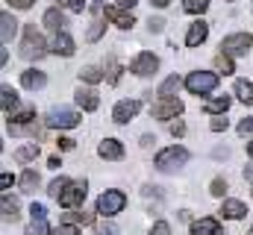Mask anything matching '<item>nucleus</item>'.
Masks as SVG:
<instances>
[{
	"label": "nucleus",
	"instance_id": "1",
	"mask_svg": "<svg viewBox=\"0 0 253 235\" xmlns=\"http://www.w3.org/2000/svg\"><path fill=\"white\" fill-rule=\"evenodd\" d=\"M47 53H50V41H44L42 33L33 24H27L24 27V41H21V56L27 59V62H39V59L47 56Z\"/></svg>",
	"mask_w": 253,
	"mask_h": 235
},
{
	"label": "nucleus",
	"instance_id": "2",
	"mask_svg": "<svg viewBox=\"0 0 253 235\" xmlns=\"http://www.w3.org/2000/svg\"><path fill=\"white\" fill-rule=\"evenodd\" d=\"M189 159H191V153L186 150V147L171 144V147H165V150H159V153H156L153 165H156L159 171H177V168H183Z\"/></svg>",
	"mask_w": 253,
	"mask_h": 235
},
{
	"label": "nucleus",
	"instance_id": "3",
	"mask_svg": "<svg viewBox=\"0 0 253 235\" xmlns=\"http://www.w3.org/2000/svg\"><path fill=\"white\" fill-rule=\"evenodd\" d=\"M126 206V194L124 191H115V188H109V191H103L100 197H97V215L100 218H115L118 212H124Z\"/></svg>",
	"mask_w": 253,
	"mask_h": 235
},
{
	"label": "nucleus",
	"instance_id": "4",
	"mask_svg": "<svg viewBox=\"0 0 253 235\" xmlns=\"http://www.w3.org/2000/svg\"><path fill=\"white\" fill-rule=\"evenodd\" d=\"M186 88H189L191 94H212L215 88H218V74H212V71H191L189 77H186Z\"/></svg>",
	"mask_w": 253,
	"mask_h": 235
},
{
	"label": "nucleus",
	"instance_id": "5",
	"mask_svg": "<svg viewBox=\"0 0 253 235\" xmlns=\"http://www.w3.org/2000/svg\"><path fill=\"white\" fill-rule=\"evenodd\" d=\"M253 47V36L251 33H230L224 41H221V53L227 56H248V50Z\"/></svg>",
	"mask_w": 253,
	"mask_h": 235
},
{
	"label": "nucleus",
	"instance_id": "6",
	"mask_svg": "<svg viewBox=\"0 0 253 235\" xmlns=\"http://www.w3.org/2000/svg\"><path fill=\"white\" fill-rule=\"evenodd\" d=\"M150 115L159 118V120H174V118L183 115V100H177V97H159L150 106Z\"/></svg>",
	"mask_w": 253,
	"mask_h": 235
},
{
	"label": "nucleus",
	"instance_id": "7",
	"mask_svg": "<svg viewBox=\"0 0 253 235\" xmlns=\"http://www.w3.org/2000/svg\"><path fill=\"white\" fill-rule=\"evenodd\" d=\"M44 123L50 126V129H74L77 123H80V115L74 112V109H50L47 118H44Z\"/></svg>",
	"mask_w": 253,
	"mask_h": 235
},
{
	"label": "nucleus",
	"instance_id": "8",
	"mask_svg": "<svg viewBox=\"0 0 253 235\" xmlns=\"http://www.w3.org/2000/svg\"><path fill=\"white\" fill-rule=\"evenodd\" d=\"M85 194H88V182H85V179L71 182V185L65 188V194L59 197V206H62V209H77V206H83Z\"/></svg>",
	"mask_w": 253,
	"mask_h": 235
},
{
	"label": "nucleus",
	"instance_id": "9",
	"mask_svg": "<svg viewBox=\"0 0 253 235\" xmlns=\"http://www.w3.org/2000/svg\"><path fill=\"white\" fill-rule=\"evenodd\" d=\"M129 71L135 74V77H153L156 71H159V56H153V53H138V56L129 62Z\"/></svg>",
	"mask_w": 253,
	"mask_h": 235
},
{
	"label": "nucleus",
	"instance_id": "10",
	"mask_svg": "<svg viewBox=\"0 0 253 235\" xmlns=\"http://www.w3.org/2000/svg\"><path fill=\"white\" fill-rule=\"evenodd\" d=\"M74 103H77L83 112H94V109L100 106V97H97V91H94L91 85H80L77 94H74Z\"/></svg>",
	"mask_w": 253,
	"mask_h": 235
},
{
	"label": "nucleus",
	"instance_id": "11",
	"mask_svg": "<svg viewBox=\"0 0 253 235\" xmlns=\"http://www.w3.org/2000/svg\"><path fill=\"white\" fill-rule=\"evenodd\" d=\"M138 109H141L138 100H121V103H115V109H112V120H115V123H129L132 118L138 115Z\"/></svg>",
	"mask_w": 253,
	"mask_h": 235
},
{
	"label": "nucleus",
	"instance_id": "12",
	"mask_svg": "<svg viewBox=\"0 0 253 235\" xmlns=\"http://www.w3.org/2000/svg\"><path fill=\"white\" fill-rule=\"evenodd\" d=\"M74 50H77V44H74V39L68 36V30L56 33V36L50 39V53H56V56H74Z\"/></svg>",
	"mask_w": 253,
	"mask_h": 235
},
{
	"label": "nucleus",
	"instance_id": "13",
	"mask_svg": "<svg viewBox=\"0 0 253 235\" xmlns=\"http://www.w3.org/2000/svg\"><path fill=\"white\" fill-rule=\"evenodd\" d=\"M103 12H106V21H112L118 30H132V24H135L132 12H126V9H118V6H106Z\"/></svg>",
	"mask_w": 253,
	"mask_h": 235
},
{
	"label": "nucleus",
	"instance_id": "14",
	"mask_svg": "<svg viewBox=\"0 0 253 235\" xmlns=\"http://www.w3.org/2000/svg\"><path fill=\"white\" fill-rule=\"evenodd\" d=\"M97 156L100 159H109V162H118V159H124V144L118 138H106V141H100Z\"/></svg>",
	"mask_w": 253,
	"mask_h": 235
},
{
	"label": "nucleus",
	"instance_id": "15",
	"mask_svg": "<svg viewBox=\"0 0 253 235\" xmlns=\"http://www.w3.org/2000/svg\"><path fill=\"white\" fill-rule=\"evenodd\" d=\"M42 21H44V27H47V30H50L53 36H56V33H62V30H68L65 12L59 9V6H50V9L44 12V18H42Z\"/></svg>",
	"mask_w": 253,
	"mask_h": 235
},
{
	"label": "nucleus",
	"instance_id": "16",
	"mask_svg": "<svg viewBox=\"0 0 253 235\" xmlns=\"http://www.w3.org/2000/svg\"><path fill=\"white\" fill-rule=\"evenodd\" d=\"M206 36H209V24L197 18V21H194V24L189 27V36H186V44H189V47H200V44L206 41Z\"/></svg>",
	"mask_w": 253,
	"mask_h": 235
},
{
	"label": "nucleus",
	"instance_id": "17",
	"mask_svg": "<svg viewBox=\"0 0 253 235\" xmlns=\"http://www.w3.org/2000/svg\"><path fill=\"white\" fill-rule=\"evenodd\" d=\"M15 36H18V21L12 18V12H3L0 15V41L3 44H12Z\"/></svg>",
	"mask_w": 253,
	"mask_h": 235
},
{
	"label": "nucleus",
	"instance_id": "18",
	"mask_svg": "<svg viewBox=\"0 0 253 235\" xmlns=\"http://www.w3.org/2000/svg\"><path fill=\"white\" fill-rule=\"evenodd\" d=\"M21 85H24V88H30V91H39V88H44V85H47V77H44V71L30 68V71H24V74H21Z\"/></svg>",
	"mask_w": 253,
	"mask_h": 235
},
{
	"label": "nucleus",
	"instance_id": "19",
	"mask_svg": "<svg viewBox=\"0 0 253 235\" xmlns=\"http://www.w3.org/2000/svg\"><path fill=\"white\" fill-rule=\"evenodd\" d=\"M248 215V206L242 203V200H224L221 203V218H227V221H242Z\"/></svg>",
	"mask_w": 253,
	"mask_h": 235
},
{
	"label": "nucleus",
	"instance_id": "20",
	"mask_svg": "<svg viewBox=\"0 0 253 235\" xmlns=\"http://www.w3.org/2000/svg\"><path fill=\"white\" fill-rule=\"evenodd\" d=\"M191 235H221V224L218 218H200L191 224Z\"/></svg>",
	"mask_w": 253,
	"mask_h": 235
},
{
	"label": "nucleus",
	"instance_id": "21",
	"mask_svg": "<svg viewBox=\"0 0 253 235\" xmlns=\"http://www.w3.org/2000/svg\"><path fill=\"white\" fill-rule=\"evenodd\" d=\"M18 185H21V191H24V194H36V188L42 185V176H39V171L27 168L24 174L18 176Z\"/></svg>",
	"mask_w": 253,
	"mask_h": 235
},
{
	"label": "nucleus",
	"instance_id": "22",
	"mask_svg": "<svg viewBox=\"0 0 253 235\" xmlns=\"http://www.w3.org/2000/svg\"><path fill=\"white\" fill-rule=\"evenodd\" d=\"M0 100H3V115L12 118L15 109H18V91H15L12 85H3V88H0Z\"/></svg>",
	"mask_w": 253,
	"mask_h": 235
},
{
	"label": "nucleus",
	"instance_id": "23",
	"mask_svg": "<svg viewBox=\"0 0 253 235\" xmlns=\"http://www.w3.org/2000/svg\"><path fill=\"white\" fill-rule=\"evenodd\" d=\"M62 224H83V227H88V224H94V215L91 212H83V209H68L62 215Z\"/></svg>",
	"mask_w": 253,
	"mask_h": 235
},
{
	"label": "nucleus",
	"instance_id": "24",
	"mask_svg": "<svg viewBox=\"0 0 253 235\" xmlns=\"http://www.w3.org/2000/svg\"><path fill=\"white\" fill-rule=\"evenodd\" d=\"M180 85H186V79H180L177 74H171L168 79H162V85H159L156 94H159V97H174V94L180 91Z\"/></svg>",
	"mask_w": 253,
	"mask_h": 235
},
{
	"label": "nucleus",
	"instance_id": "25",
	"mask_svg": "<svg viewBox=\"0 0 253 235\" xmlns=\"http://www.w3.org/2000/svg\"><path fill=\"white\" fill-rule=\"evenodd\" d=\"M230 103H233V100H230L227 94H224V97H212V100L203 103V112H209V115H224V112L230 109Z\"/></svg>",
	"mask_w": 253,
	"mask_h": 235
},
{
	"label": "nucleus",
	"instance_id": "26",
	"mask_svg": "<svg viewBox=\"0 0 253 235\" xmlns=\"http://www.w3.org/2000/svg\"><path fill=\"white\" fill-rule=\"evenodd\" d=\"M39 153H42V150H39L36 141H33V144H24V147L15 150V162H21V165H24V162H33V159H39Z\"/></svg>",
	"mask_w": 253,
	"mask_h": 235
},
{
	"label": "nucleus",
	"instance_id": "27",
	"mask_svg": "<svg viewBox=\"0 0 253 235\" xmlns=\"http://www.w3.org/2000/svg\"><path fill=\"white\" fill-rule=\"evenodd\" d=\"M236 97H239L242 103L253 106V82L251 79H236Z\"/></svg>",
	"mask_w": 253,
	"mask_h": 235
},
{
	"label": "nucleus",
	"instance_id": "28",
	"mask_svg": "<svg viewBox=\"0 0 253 235\" xmlns=\"http://www.w3.org/2000/svg\"><path fill=\"white\" fill-rule=\"evenodd\" d=\"M0 206H3V221H15V218H18V200L9 197L6 191H3V197H0Z\"/></svg>",
	"mask_w": 253,
	"mask_h": 235
},
{
	"label": "nucleus",
	"instance_id": "29",
	"mask_svg": "<svg viewBox=\"0 0 253 235\" xmlns=\"http://www.w3.org/2000/svg\"><path fill=\"white\" fill-rule=\"evenodd\" d=\"M80 79H83V82H88V85H94V82H100V79H106V74H103L100 68H94V65H88V68H83V71H80Z\"/></svg>",
	"mask_w": 253,
	"mask_h": 235
},
{
	"label": "nucleus",
	"instance_id": "30",
	"mask_svg": "<svg viewBox=\"0 0 253 235\" xmlns=\"http://www.w3.org/2000/svg\"><path fill=\"white\" fill-rule=\"evenodd\" d=\"M9 129H12V135H30V138L39 135V123L36 120L33 123H9Z\"/></svg>",
	"mask_w": 253,
	"mask_h": 235
},
{
	"label": "nucleus",
	"instance_id": "31",
	"mask_svg": "<svg viewBox=\"0 0 253 235\" xmlns=\"http://www.w3.org/2000/svg\"><path fill=\"white\" fill-rule=\"evenodd\" d=\"M68 185H71V179H68V176H56V179L47 185V194H50L53 200H59V197L65 194V188H68Z\"/></svg>",
	"mask_w": 253,
	"mask_h": 235
},
{
	"label": "nucleus",
	"instance_id": "32",
	"mask_svg": "<svg viewBox=\"0 0 253 235\" xmlns=\"http://www.w3.org/2000/svg\"><path fill=\"white\" fill-rule=\"evenodd\" d=\"M215 68H218L224 77H230V74L236 71V68H233V56H227V53H218V56H215Z\"/></svg>",
	"mask_w": 253,
	"mask_h": 235
},
{
	"label": "nucleus",
	"instance_id": "33",
	"mask_svg": "<svg viewBox=\"0 0 253 235\" xmlns=\"http://www.w3.org/2000/svg\"><path fill=\"white\" fill-rule=\"evenodd\" d=\"M183 9H186L189 15H200V12L209 9V0H183Z\"/></svg>",
	"mask_w": 253,
	"mask_h": 235
},
{
	"label": "nucleus",
	"instance_id": "34",
	"mask_svg": "<svg viewBox=\"0 0 253 235\" xmlns=\"http://www.w3.org/2000/svg\"><path fill=\"white\" fill-rule=\"evenodd\" d=\"M53 230H50V224L47 221H33L30 227H27V233L24 235H50Z\"/></svg>",
	"mask_w": 253,
	"mask_h": 235
},
{
	"label": "nucleus",
	"instance_id": "35",
	"mask_svg": "<svg viewBox=\"0 0 253 235\" xmlns=\"http://www.w3.org/2000/svg\"><path fill=\"white\" fill-rule=\"evenodd\" d=\"M103 33H106V24H103V21H91V27H88V33H85V39H88V41H97Z\"/></svg>",
	"mask_w": 253,
	"mask_h": 235
},
{
	"label": "nucleus",
	"instance_id": "36",
	"mask_svg": "<svg viewBox=\"0 0 253 235\" xmlns=\"http://www.w3.org/2000/svg\"><path fill=\"white\" fill-rule=\"evenodd\" d=\"M118 77H121V68H118V62H115V59H109V65H106V82H109V85H115V82H118Z\"/></svg>",
	"mask_w": 253,
	"mask_h": 235
},
{
	"label": "nucleus",
	"instance_id": "37",
	"mask_svg": "<svg viewBox=\"0 0 253 235\" xmlns=\"http://www.w3.org/2000/svg\"><path fill=\"white\" fill-rule=\"evenodd\" d=\"M36 120V112L33 109H24V112H15V115L9 118V123H33Z\"/></svg>",
	"mask_w": 253,
	"mask_h": 235
},
{
	"label": "nucleus",
	"instance_id": "38",
	"mask_svg": "<svg viewBox=\"0 0 253 235\" xmlns=\"http://www.w3.org/2000/svg\"><path fill=\"white\" fill-rule=\"evenodd\" d=\"M209 191H212V197H224V194H227V179L215 176V179H212V185H209Z\"/></svg>",
	"mask_w": 253,
	"mask_h": 235
},
{
	"label": "nucleus",
	"instance_id": "39",
	"mask_svg": "<svg viewBox=\"0 0 253 235\" xmlns=\"http://www.w3.org/2000/svg\"><path fill=\"white\" fill-rule=\"evenodd\" d=\"M227 126H230V120H227L224 115H215V118H212V123H209V129H212V132H224Z\"/></svg>",
	"mask_w": 253,
	"mask_h": 235
},
{
	"label": "nucleus",
	"instance_id": "40",
	"mask_svg": "<svg viewBox=\"0 0 253 235\" xmlns=\"http://www.w3.org/2000/svg\"><path fill=\"white\" fill-rule=\"evenodd\" d=\"M59 6L71 9V12H83L85 9V0H59Z\"/></svg>",
	"mask_w": 253,
	"mask_h": 235
},
{
	"label": "nucleus",
	"instance_id": "41",
	"mask_svg": "<svg viewBox=\"0 0 253 235\" xmlns=\"http://www.w3.org/2000/svg\"><path fill=\"white\" fill-rule=\"evenodd\" d=\"M171 135H174V138H183V135H186V123H183L180 118L171 120Z\"/></svg>",
	"mask_w": 253,
	"mask_h": 235
},
{
	"label": "nucleus",
	"instance_id": "42",
	"mask_svg": "<svg viewBox=\"0 0 253 235\" xmlns=\"http://www.w3.org/2000/svg\"><path fill=\"white\" fill-rule=\"evenodd\" d=\"M30 215H33V221H44V215H47V209H44L42 203H33V206H30Z\"/></svg>",
	"mask_w": 253,
	"mask_h": 235
},
{
	"label": "nucleus",
	"instance_id": "43",
	"mask_svg": "<svg viewBox=\"0 0 253 235\" xmlns=\"http://www.w3.org/2000/svg\"><path fill=\"white\" fill-rule=\"evenodd\" d=\"M97 235H118V227H115L112 221H103V224L97 227Z\"/></svg>",
	"mask_w": 253,
	"mask_h": 235
},
{
	"label": "nucleus",
	"instance_id": "44",
	"mask_svg": "<svg viewBox=\"0 0 253 235\" xmlns=\"http://www.w3.org/2000/svg\"><path fill=\"white\" fill-rule=\"evenodd\" d=\"M150 235H171V227H168L165 221H156V224L150 227Z\"/></svg>",
	"mask_w": 253,
	"mask_h": 235
},
{
	"label": "nucleus",
	"instance_id": "45",
	"mask_svg": "<svg viewBox=\"0 0 253 235\" xmlns=\"http://www.w3.org/2000/svg\"><path fill=\"white\" fill-rule=\"evenodd\" d=\"M147 30H150V33H162V30H165V18H150V21H147Z\"/></svg>",
	"mask_w": 253,
	"mask_h": 235
},
{
	"label": "nucleus",
	"instance_id": "46",
	"mask_svg": "<svg viewBox=\"0 0 253 235\" xmlns=\"http://www.w3.org/2000/svg\"><path fill=\"white\" fill-rule=\"evenodd\" d=\"M239 135L245 138V135H253V118H245L242 123H239Z\"/></svg>",
	"mask_w": 253,
	"mask_h": 235
},
{
	"label": "nucleus",
	"instance_id": "47",
	"mask_svg": "<svg viewBox=\"0 0 253 235\" xmlns=\"http://www.w3.org/2000/svg\"><path fill=\"white\" fill-rule=\"evenodd\" d=\"M50 235H77V227H74V224H59Z\"/></svg>",
	"mask_w": 253,
	"mask_h": 235
},
{
	"label": "nucleus",
	"instance_id": "48",
	"mask_svg": "<svg viewBox=\"0 0 253 235\" xmlns=\"http://www.w3.org/2000/svg\"><path fill=\"white\" fill-rule=\"evenodd\" d=\"M56 147H59V150H74V138H68V135H62V138L56 141Z\"/></svg>",
	"mask_w": 253,
	"mask_h": 235
},
{
	"label": "nucleus",
	"instance_id": "49",
	"mask_svg": "<svg viewBox=\"0 0 253 235\" xmlns=\"http://www.w3.org/2000/svg\"><path fill=\"white\" fill-rule=\"evenodd\" d=\"M6 3H12L15 9H30L33 6V0H6Z\"/></svg>",
	"mask_w": 253,
	"mask_h": 235
},
{
	"label": "nucleus",
	"instance_id": "50",
	"mask_svg": "<svg viewBox=\"0 0 253 235\" xmlns=\"http://www.w3.org/2000/svg\"><path fill=\"white\" fill-rule=\"evenodd\" d=\"M135 3H138V0H115V6H118V9H126V12H129Z\"/></svg>",
	"mask_w": 253,
	"mask_h": 235
},
{
	"label": "nucleus",
	"instance_id": "51",
	"mask_svg": "<svg viewBox=\"0 0 253 235\" xmlns=\"http://www.w3.org/2000/svg\"><path fill=\"white\" fill-rule=\"evenodd\" d=\"M12 182H15V176L12 174H0V185H3V188H9Z\"/></svg>",
	"mask_w": 253,
	"mask_h": 235
},
{
	"label": "nucleus",
	"instance_id": "52",
	"mask_svg": "<svg viewBox=\"0 0 253 235\" xmlns=\"http://www.w3.org/2000/svg\"><path fill=\"white\" fill-rule=\"evenodd\" d=\"M59 165H62V162H59V156H50V162H47V168H53V171H56Z\"/></svg>",
	"mask_w": 253,
	"mask_h": 235
},
{
	"label": "nucleus",
	"instance_id": "53",
	"mask_svg": "<svg viewBox=\"0 0 253 235\" xmlns=\"http://www.w3.org/2000/svg\"><path fill=\"white\" fill-rule=\"evenodd\" d=\"M150 3H153V6H156V9H165V6H168V3H171V0H150Z\"/></svg>",
	"mask_w": 253,
	"mask_h": 235
},
{
	"label": "nucleus",
	"instance_id": "54",
	"mask_svg": "<svg viewBox=\"0 0 253 235\" xmlns=\"http://www.w3.org/2000/svg\"><path fill=\"white\" fill-rule=\"evenodd\" d=\"M245 179H248V182H253V165H248V168H245Z\"/></svg>",
	"mask_w": 253,
	"mask_h": 235
},
{
	"label": "nucleus",
	"instance_id": "55",
	"mask_svg": "<svg viewBox=\"0 0 253 235\" xmlns=\"http://www.w3.org/2000/svg\"><path fill=\"white\" fill-rule=\"evenodd\" d=\"M248 156L253 159V141H248Z\"/></svg>",
	"mask_w": 253,
	"mask_h": 235
},
{
	"label": "nucleus",
	"instance_id": "56",
	"mask_svg": "<svg viewBox=\"0 0 253 235\" xmlns=\"http://www.w3.org/2000/svg\"><path fill=\"white\" fill-rule=\"evenodd\" d=\"M248 235H253V227H251V230H248Z\"/></svg>",
	"mask_w": 253,
	"mask_h": 235
},
{
	"label": "nucleus",
	"instance_id": "57",
	"mask_svg": "<svg viewBox=\"0 0 253 235\" xmlns=\"http://www.w3.org/2000/svg\"><path fill=\"white\" fill-rule=\"evenodd\" d=\"M230 3H233V0H230Z\"/></svg>",
	"mask_w": 253,
	"mask_h": 235
}]
</instances>
